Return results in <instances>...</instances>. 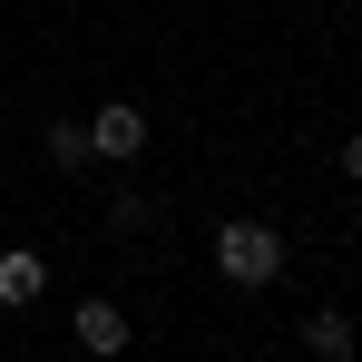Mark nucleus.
<instances>
[{
  "label": "nucleus",
  "mask_w": 362,
  "mask_h": 362,
  "mask_svg": "<svg viewBox=\"0 0 362 362\" xmlns=\"http://www.w3.org/2000/svg\"><path fill=\"white\" fill-rule=\"evenodd\" d=\"M49 294V255L40 245H0V303L20 313V303H40Z\"/></svg>",
  "instance_id": "nucleus-5"
},
{
  "label": "nucleus",
  "mask_w": 362,
  "mask_h": 362,
  "mask_svg": "<svg viewBox=\"0 0 362 362\" xmlns=\"http://www.w3.org/2000/svg\"><path fill=\"white\" fill-rule=\"evenodd\" d=\"M206 264H216V284L264 294V284L284 274V226H264V216H226V226L206 235Z\"/></svg>",
  "instance_id": "nucleus-1"
},
{
  "label": "nucleus",
  "mask_w": 362,
  "mask_h": 362,
  "mask_svg": "<svg viewBox=\"0 0 362 362\" xmlns=\"http://www.w3.org/2000/svg\"><path fill=\"white\" fill-rule=\"evenodd\" d=\"M147 216H157V206H147V196H137V186H118V196H108V235H137V226H147Z\"/></svg>",
  "instance_id": "nucleus-7"
},
{
  "label": "nucleus",
  "mask_w": 362,
  "mask_h": 362,
  "mask_svg": "<svg viewBox=\"0 0 362 362\" xmlns=\"http://www.w3.org/2000/svg\"><path fill=\"white\" fill-rule=\"evenodd\" d=\"M40 147H49L59 177H78V167H88V118H49V127H40Z\"/></svg>",
  "instance_id": "nucleus-6"
},
{
  "label": "nucleus",
  "mask_w": 362,
  "mask_h": 362,
  "mask_svg": "<svg viewBox=\"0 0 362 362\" xmlns=\"http://www.w3.org/2000/svg\"><path fill=\"white\" fill-rule=\"evenodd\" d=\"M333 167H343V177L362 186V127H353V137H343V157H333Z\"/></svg>",
  "instance_id": "nucleus-8"
},
{
  "label": "nucleus",
  "mask_w": 362,
  "mask_h": 362,
  "mask_svg": "<svg viewBox=\"0 0 362 362\" xmlns=\"http://www.w3.org/2000/svg\"><path fill=\"white\" fill-rule=\"evenodd\" d=\"M69 343L88 362H118L137 333H127V303H108V294H78V313H69Z\"/></svg>",
  "instance_id": "nucleus-3"
},
{
  "label": "nucleus",
  "mask_w": 362,
  "mask_h": 362,
  "mask_svg": "<svg viewBox=\"0 0 362 362\" xmlns=\"http://www.w3.org/2000/svg\"><path fill=\"white\" fill-rule=\"evenodd\" d=\"M294 343H303L313 362H353V353H362V333H353V313H343V303H313Z\"/></svg>",
  "instance_id": "nucleus-4"
},
{
  "label": "nucleus",
  "mask_w": 362,
  "mask_h": 362,
  "mask_svg": "<svg viewBox=\"0 0 362 362\" xmlns=\"http://www.w3.org/2000/svg\"><path fill=\"white\" fill-rule=\"evenodd\" d=\"M88 157H108V167H137V157H147V108H137V98H108V108H88Z\"/></svg>",
  "instance_id": "nucleus-2"
}]
</instances>
